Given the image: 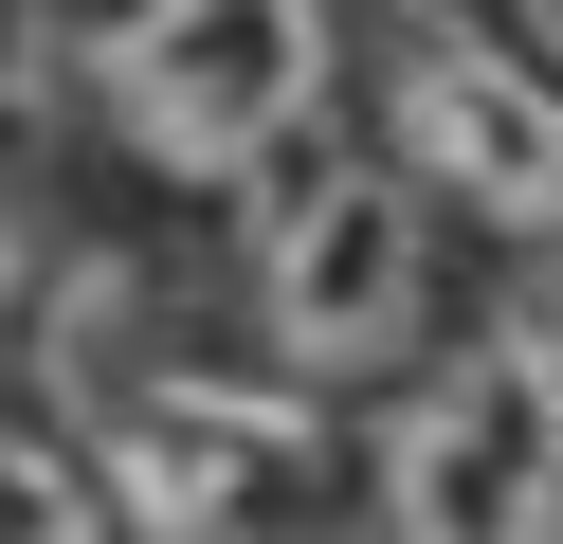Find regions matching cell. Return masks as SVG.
<instances>
[{"instance_id": "6", "label": "cell", "mask_w": 563, "mask_h": 544, "mask_svg": "<svg viewBox=\"0 0 563 544\" xmlns=\"http://www.w3.org/2000/svg\"><path fill=\"white\" fill-rule=\"evenodd\" d=\"M0 544H110V471L37 418H0Z\"/></svg>"}, {"instance_id": "7", "label": "cell", "mask_w": 563, "mask_h": 544, "mask_svg": "<svg viewBox=\"0 0 563 544\" xmlns=\"http://www.w3.org/2000/svg\"><path fill=\"white\" fill-rule=\"evenodd\" d=\"M509 36H527V55H545V73H563V0H509Z\"/></svg>"}, {"instance_id": "3", "label": "cell", "mask_w": 563, "mask_h": 544, "mask_svg": "<svg viewBox=\"0 0 563 544\" xmlns=\"http://www.w3.org/2000/svg\"><path fill=\"white\" fill-rule=\"evenodd\" d=\"M74 399H91L74 454L110 471V526H164V544H200V526H273V508L328 471L309 399L219 381V363H128L110 326L74 345Z\"/></svg>"}, {"instance_id": "5", "label": "cell", "mask_w": 563, "mask_h": 544, "mask_svg": "<svg viewBox=\"0 0 563 544\" xmlns=\"http://www.w3.org/2000/svg\"><path fill=\"white\" fill-rule=\"evenodd\" d=\"M382 164L473 236H563V73L490 19H418L382 55Z\"/></svg>"}, {"instance_id": "8", "label": "cell", "mask_w": 563, "mask_h": 544, "mask_svg": "<svg viewBox=\"0 0 563 544\" xmlns=\"http://www.w3.org/2000/svg\"><path fill=\"white\" fill-rule=\"evenodd\" d=\"M0 309H19V181H0Z\"/></svg>"}, {"instance_id": "2", "label": "cell", "mask_w": 563, "mask_h": 544, "mask_svg": "<svg viewBox=\"0 0 563 544\" xmlns=\"http://www.w3.org/2000/svg\"><path fill=\"white\" fill-rule=\"evenodd\" d=\"M128 164L164 181H255L273 145L328 127V0H128L91 36Z\"/></svg>"}, {"instance_id": "4", "label": "cell", "mask_w": 563, "mask_h": 544, "mask_svg": "<svg viewBox=\"0 0 563 544\" xmlns=\"http://www.w3.org/2000/svg\"><path fill=\"white\" fill-rule=\"evenodd\" d=\"M382 526H563V345L545 326H473V345L418 363V399L364 454Z\"/></svg>"}, {"instance_id": "1", "label": "cell", "mask_w": 563, "mask_h": 544, "mask_svg": "<svg viewBox=\"0 0 563 544\" xmlns=\"http://www.w3.org/2000/svg\"><path fill=\"white\" fill-rule=\"evenodd\" d=\"M236 273H255V345L291 363V381H400V363L437 345V236H418V181L400 164L309 145V164L255 200Z\"/></svg>"}]
</instances>
